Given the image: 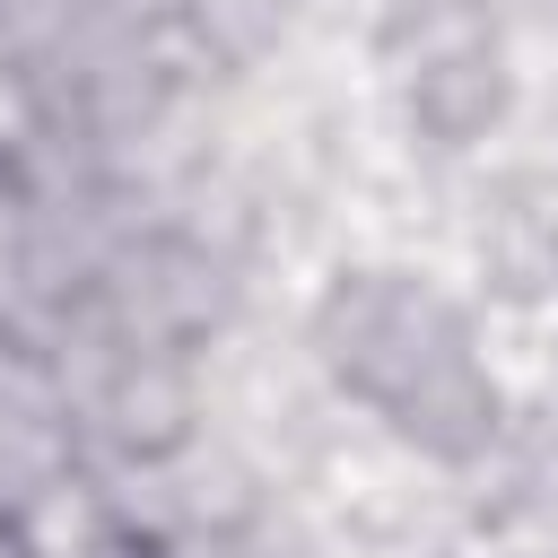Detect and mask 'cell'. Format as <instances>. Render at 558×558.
Returning <instances> with one entry per match:
<instances>
[{
	"label": "cell",
	"mask_w": 558,
	"mask_h": 558,
	"mask_svg": "<svg viewBox=\"0 0 558 558\" xmlns=\"http://www.w3.org/2000/svg\"><path fill=\"white\" fill-rule=\"evenodd\" d=\"M192 17H201V35H218L227 52H253V44L288 17V0H192Z\"/></svg>",
	"instance_id": "cell-4"
},
{
	"label": "cell",
	"mask_w": 558,
	"mask_h": 558,
	"mask_svg": "<svg viewBox=\"0 0 558 558\" xmlns=\"http://www.w3.org/2000/svg\"><path fill=\"white\" fill-rule=\"evenodd\" d=\"M480 262H497L506 288H549L558 279V192H532L480 227Z\"/></svg>",
	"instance_id": "cell-3"
},
{
	"label": "cell",
	"mask_w": 558,
	"mask_h": 558,
	"mask_svg": "<svg viewBox=\"0 0 558 558\" xmlns=\"http://www.w3.org/2000/svg\"><path fill=\"white\" fill-rule=\"evenodd\" d=\"M0 558H26V541H17V532H9V523H0Z\"/></svg>",
	"instance_id": "cell-5"
},
{
	"label": "cell",
	"mask_w": 558,
	"mask_h": 558,
	"mask_svg": "<svg viewBox=\"0 0 558 558\" xmlns=\"http://www.w3.org/2000/svg\"><path fill=\"white\" fill-rule=\"evenodd\" d=\"M384 61L401 87V113L436 148H462L506 113V44H497L488 0H392Z\"/></svg>",
	"instance_id": "cell-2"
},
{
	"label": "cell",
	"mask_w": 558,
	"mask_h": 558,
	"mask_svg": "<svg viewBox=\"0 0 558 558\" xmlns=\"http://www.w3.org/2000/svg\"><path fill=\"white\" fill-rule=\"evenodd\" d=\"M314 349L340 392H357L392 436H410L436 462H471L497 445V384L471 349V323L401 279V270H349L314 305Z\"/></svg>",
	"instance_id": "cell-1"
},
{
	"label": "cell",
	"mask_w": 558,
	"mask_h": 558,
	"mask_svg": "<svg viewBox=\"0 0 558 558\" xmlns=\"http://www.w3.org/2000/svg\"><path fill=\"white\" fill-rule=\"evenodd\" d=\"M0 270H9V201H0Z\"/></svg>",
	"instance_id": "cell-6"
}]
</instances>
